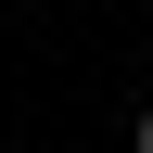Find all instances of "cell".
<instances>
[{
  "label": "cell",
  "mask_w": 153,
  "mask_h": 153,
  "mask_svg": "<svg viewBox=\"0 0 153 153\" xmlns=\"http://www.w3.org/2000/svg\"><path fill=\"white\" fill-rule=\"evenodd\" d=\"M128 140H140V153H153V102H140V128H128Z\"/></svg>",
  "instance_id": "6da1fadb"
}]
</instances>
